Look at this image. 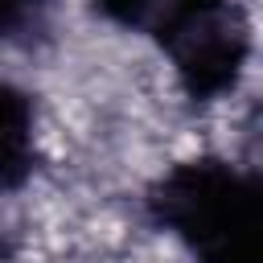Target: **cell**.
I'll list each match as a JSON object with an SVG mask.
<instances>
[{
  "instance_id": "6da1fadb",
  "label": "cell",
  "mask_w": 263,
  "mask_h": 263,
  "mask_svg": "<svg viewBox=\"0 0 263 263\" xmlns=\"http://www.w3.org/2000/svg\"><path fill=\"white\" fill-rule=\"evenodd\" d=\"M29 152V111L16 95L0 90V177L21 168Z\"/></svg>"
}]
</instances>
